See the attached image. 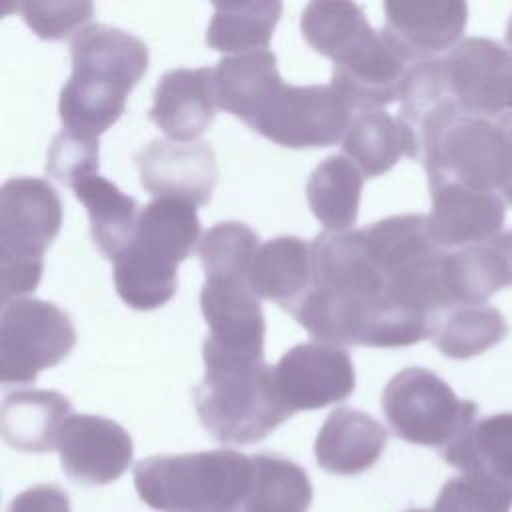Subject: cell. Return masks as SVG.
<instances>
[{
    "label": "cell",
    "instance_id": "d4e9b609",
    "mask_svg": "<svg viewBox=\"0 0 512 512\" xmlns=\"http://www.w3.org/2000/svg\"><path fill=\"white\" fill-rule=\"evenodd\" d=\"M74 196L86 206L94 244L106 258L114 260L134 234L140 214L136 200L98 174L80 182Z\"/></svg>",
    "mask_w": 512,
    "mask_h": 512
},
{
    "label": "cell",
    "instance_id": "83f0119b",
    "mask_svg": "<svg viewBox=\"0 0 512 512\" xmlns=\"http://www.w3.org/2000/svg\"><path fill=\"white\" fill-rule=\"evenodd\" d=\"M442 284L448 308L484 304L506 286L502 264L488 244L468 246L442 256Z\"/></svg>",
    "mask_w": 512,
    "mask_h": 512
},
{
    "label": "cell",
    "instance_id": "d590c367",
    "mask_svg": "<svg viewBox=\"0 0 512 512\" xmlns=\"http://www.w3.org/2000/svg\"><path fill=\"white\" fill-rule=\"evenodd\" d=\"M506 42L512 48V18L508 20V26H506Z\"/></svg>",
    "mask_w": 512,
    "mask_h": 512
},
{
    "label": "cell",
    "instance_id": "52a82bcc",
    "mask_svg": "<svg viewBox=\"0 0 512 512\" xmlns=\"http://www.w3.org/2000/svg\"><path fill=\"white\" fill-rule=\"evenodd\" d=\"M382 404L398 434L420 444H454L476 416L474 402L460 400L442 378L416 366L392 376Z\"/></svg>",
    "mask_w": 512,
    "mask_h": 512
},
{
    "label": "cell",
    "instance_id": "9c48e42d",
    "mask_svg": "<svg viewBox=\"0 0 512 512\" xmlns=\"http://www.w3.org/2000/svg\"><path fill=\"white\" fill-rule=\"evenodd\" d=\"M442 66L462 114L494 118L512 110V50L488 38H466L442 58Z\"/></svg>",
    "mask_w": 512,
    "mask_h": 512
},
{
    "label": "cell",
    "instance_id": "cb8c5ba5",
    "mask_svg": "<svg viewBox=\"0 0 512 512\" xmlns=\"http://www.w3.org/2000/svg\"><path fill=\"white\" fill-rule=\"evenodd\" d=\"M282 14V2H216L206 30V42L218 52L248 54L268 50Z\"/></svg>",
    "mask_w": 512,
    "mask_h": 512
},
{
    "label": "cell",
    "instance_id": "2e32d148",
    "mask_svg": "<svg viewBox=\"0 0 512 512\" xmlns=\"http://www.w3.org/2000/svg\"><path fill=\"white\" fill-rule=\"evenodd\" d=\"M310 252L312 288L346 298L386 294L384 276L362 230H326L312 240Z\"/></svg>",
    "mask_w": 512,
    "mask_h": 512
},
{
    "label": "cell",
    "instance_id": "4316f807",
    "mask_svg": "<svg viewBox=\"0 0 512 512\" xmlns=\"http://www.w3.org/2000/svg\"><path fill=\"white\" fill-rule=\"evenodd\" d=\"M446 460L466 472L512 482V412L474 422L450 444Z\"/></svg>",
    "mask_w": 512,
    "mask_h": 512
},
{
    "label": "cell",
    "instance_id": "8d00e7d4",
    "mask_svg": "<svg viewBox=\"0 0 512 512\" xmlns=\"http://www.w3.org/2000/svg\"><path fill=\"white\" fill-rule=\"evenodd\" d=\"M506 128H508V134H510V138H512V120L508 122V126H506Z\"/></svg>",
    "mask_w": 512,
    "mask_h": 512
},
{
    "label": "cell",
    "instance_id": "4dcf8cb0",
    "mask_svg": "<svg viewBox=\"0 0 512 512\" xmlns=\"http://www.w3.org/2000/svg\"><path fill=\"white\" fill-rule=\"evenodd\" d=\"M444 512H510L512 482L486 474L468 472L446 484L442 494Z\"/></svg>",
    "mask_w": 512,
    "mask_h": 512
},
{
    "label": "cell",
    "instance_id": "484cf974",
    "mask_svg": "<svg viewBox=\"0 0 512 512\" xmlns=\"http://www.w3.org/2000/svg\"><path fill=\"white\" fill-rule=\"evenodd\" d=\"M508 334L506 318L488 304L456 306L432 318L430 340L448 358L464 360L486 352Z\"/></svg>",
    "mask_w": 512,
    "mask_h": 512
},
{
    "label": "cell",
    "instance_id": "5b68a950",
    "mask_svg": "<svg viewBox=\"0 0 512 512\" xmlns=\"http://www.w3.org/2000/svg\"><path fill=\"white\" fill-rule=\"evenodd\" d=\"M296 322L324 344L400 348L430 338L432 318L396 304L390 296L346 298L318 288L290 310Z\"/></svg>",
    "mask_w": 512,
    "mask_h": 512
},
{
    "label": "cell",
    "instance_id": "603a6c76",
    "mask_svg": "<svg viewBox=\"0 0 512 512\" xmlns=\"http://www.w3.org/2000/svg\"><path fill=\"white\" fill-rule=\"evenodd\" d=\"M364 174L344 156H328L308 178L306 198L312 214L332 232L356 224Z\"/></svg>",
    "mask_w": 512,
    "mask_h": 512
},
{
    "label": "cell",
    "instance_id": "1f68e13d",
    "mask_svg": "<svg viewBox=\"0 0 512 512\" xmlns=\"http://www.w3.org/2000/svg\"><path fill=\"white\" fill-rule=\"evenodd\" d=\"M46 172L70 186L72 190L98 174V138H82L62 130L54 136L48 156Z\"/></svg>",
    "mask_w": 512,
    "mask_h": 512
},
{
    "label": "cell",
    "instance_id": "4fadbf2b",
    "mask_svg": "<svg viewBox=\"0 0 512 512\" xmlns=\"http://www.w3.org/2000/svg\"><path fill=\"white\" fill-rule=\"evenodd\" d=\"M432 210L426 226L442 248H468L492 242L506 218L504 200L496 192L474 190L456 182L430 186Z\"/></svg>",
    "mask_w": 512,
    "mask_h": 512
},
{
    "label": "cell",
    "instance_id": "ba28073f",
    "mask_svg": "<svg viewBox=\"0 0 512 512\" xmlns=\"http://www.w3.org/2000/svg\"><path fill=\"white\" fill-rule=\"evenodd\" d=\"M350 110L332 84H282L250 128L286 148H322L344 138Z\"/></svg>",
    "mask_w": 512,
    "mask_h": 512
},
{
    "label": "cell",
    "instance_id": "ffe728a7",
    "mask_svg": "<svg viewBox=\"0 0 512 512\" xmlns=\"http://www.w3.org/2000/svg\"><path fill=\"white\" fill-rule=\"evenodd\" d=\"M248 286L258 298L272 300L288 312L312 288V252L298 236L264 242L250 266Z\"/></svg>",
    "mask_w": 512,
    "mask_h": 512
},
{
    "label": "cell",
    "instance_id": "9a60e30c",
    "mask_svg": "<svg viewBox=\"0 0 512 512\" xmlns=\"http://www.w3.org/2000/svg\"><path fill=\"white\" fill-rule=\"evenodd\" d=\"M72 78L130 94L148 68V46L134 34L90 24L70 40Z\"/></svg>",
    "mask_w": 512,
    "mask_h": 512
},
{
    "label": "cell",
    "instance_id": "6da1fadb",
    "mask_svg": "<svg viewBox=\"0 0 512 512\" xmlns=\"http://www.w3.org/2000/svg\"><path fill=\"white\" fill-rule=\"evenodd\" d=\"M200 236L196 206L154 198L138 214L128 246L114 258V286L126 306L154 310L176 292L178 264Z\"/></svg>",
    "mask_w": 512,
    "mask_h": 512
},
{
    "label": "cell",
    "instance_id": "d6a6232c",
    "mask_svg": "<svg viewBox=\"0 0 512 512\" xmlns=\"http://www.w3.org/2000/svg\"><path fill=\"white\" fill-rule=\"evenodd\" d=\"M16 10L42 40H62L78 34L94 14V4L80 2H18Z\"/></svg>",
    "mask_w": 512,
    "mask_h": 512
},
{
    "label": "cell",
    "instance_id": "836d02e7",
    "mask_svg": "<svg viewBox=\"0 0 512 512\" xmlns=\"http://www.w3.org/2000/svg\"><path fill=\"white\" fill-rule=\"evenodd\" d=\"M490 246L494 248L502 270H504V278H506V286H512V230L498 234Z\"/></svg>",
    "mask_w": 512,
    "mask_h": 512
},
{
    "label": "cell",
    "instance_id": "f1b7e54d",
    "mask_svg": "<svg viewBox=\"0 0 512 512\" xmlns=\"http://www.w3.org/2000/svg\"><path fill=\"white\" fill-rule=\"evenodd\" d=\"M258 248L256 232L244 222L228 220L212 226L198 244L206 280H248Z\"/></svg>",
    "mask_w": 512,
    "mask_h": 512
},
{
    "label": "cell",
    "instance_id": "e0dca14e",
    "mask_svg": "<svg viewBox=\"0 0 512 512\" xmlns=\"http://www.w3.org/2000/svg\"><path fill=\"white\" fill-rule=\"evenodd\" d=\"M414 64L386 36L378 38L356 58L334 64L332 86L346 98L350 108L360 112L382 110L400 98L406 76Z\"/></svg>",
    "mask_w": 512,
    "mask_h": 512
},
{
    "label": "cell",
    "instance_id": "5bb4252c",
    "mask_svg": "<svg viewBox=\"0 0 512 512\" xmlns=\"http://www.w3.org/2000/svg\"><path fill=\"white\" fill-rule=\"evenodd\" d=\"M386 36L412 62L436 60L452 50L468 20L462 0H388L384 2Z\"/></svg>",
    "mask_w": 512,
    "mask_h": 512
},
{
    "label": "cell",
    "instance_id": "f546056e",
    "mask_svg": "<svg viewBox=\"0 0 512 512\" xmlns=\"http://www.w3.org/2000/svg\"><path fill=\"white\" fill-rule=\"evenodd\" d=\"M68 410V400L52 390L10 394L4 402L6 430L20 440H42L48 428Z\"/></svg>",
    "mask_w": 512,
    "mask_h": 512
},
{
    "label": "cell",
    "instance_id": "3957f363",
    "mask_svg": "<svg viewBox=\"0 0 512 512\" xmlns=\"http://www.w3.org/2000/svg\"><path fill=\"white\" fill-rule=\"evenodd\" d=\"M62 226V202L42 178L14 176L0 190V298L32 292L44 272V250Z\"/></svg>",
    "mask_w": 512,
    "mask_h": 512
},
{
    "label": "cell",
    "instance_id": "ac0fdd59",
    "mask_svg": "<svg viewBox=\"0 0 512 512\" xmlns=\"http://www.w3.org/2000/svg\"><path fill=\"white\" fill-rule=\"evenodd\" d=\"M212 68L168 70L154 90L150 120L174 142H196L214 120Z\"/></svg>",
    "mask_w": 512,
    "mask_h": 512
},
{
    "label": "cell",
    "instance_id": "d6986e66",
    "mask_svg": "<svg viewBox=\"0 0 512 512\" xmlns=\"http://www.w3.org/2000/svg\"><path fill=\"white\" fill-rule=\"evenodd\" d=\"M276 54L258 50L218 60L212 68L216 106L252 126L270 98L282 88Z\"/></svg>",
    "mask_w": 512,
    "mask_h": 512
},
{
    "label": "cell",
    "instance_id": "8fae6325",
    "mask_svg": "<svg viewBox=\"0 0 512 512\" xmlns=\"http://www.w3.org/2000/svg\"><path fill=\"white\" fill-rule=\"evenodd\" d=\"M200 308L210 328L202 352L264 360V314L248 280H206Z\"/></svg>",
    "mask_w": 512,
    "mask_h": 512
},
{
    "label": "cell",
    "instance_id": "30bf717a",
    "mask_svg": "<svg viewBox=\"0 0 512 512\" xmlns=\"http://www.w3.org/2000/svg\"><path fill=\"white\" fill-rule=\"evenodd\" d=\"M272 370L278 396L290 412L344 400L354 390L356 374L348 352L324 342L296 344Z\"/></svg>",
    "mask_w": 512,
    "mask_h": 512
},
{
    "label": "cell",
    "instance_id": "7402d4cb",
    "mask_svg": "<svg viewBox=\"0 0 512 512\" xmlns=\"http://www.w3.org/2000/svg\"><path fill=\"white\" fill-rule=\"evenodd\" d=\"M342 150L368 178L388 172L402 156L416 158L412 132L400 118L384 110L354 114L342 138Z\"/></svg>",
    "mask_w": 512,
    "mask_h": 512
},
{
    "label": "cell",
    "instance_id": "7a4b0ae2",
    "mask_svg": "<svg viewBox=\"0 0 512 512\" xmlns=\"http://www.w3.org/2000/svg\"><path fill=\"white\" fill-rule=\"evenodd\" d=\"M418 158L424 162L430 186L456 182L482 192H502L512 178L508 128L492 118L462 114L454 102L422 130Z\"/></svg>",
    "mask_w": 512,
    "mask_h": 512
},
{
    "label": "cell",
    "instance_id": "44dd1931",
    "mask_svg": "<svg viewBox=\"0 0 512 512\" xmlns=\"http://www.w3.org/2000/svg\"><path fill=\"white\" fill-rule=\"evenodd\" d=\"M300 30L314 52L342 64L366 50L378 36L362 6L340 0L310 2L302 10Z\"/></svg>",
    "mask_w": 512,
    "mask_h": 512
},
{
    "label": "cell",
    "instance_id": "e575fe53",
    "mask_svg": "<svg viewBox=\"0 0 512 512\" xmlns=\"http://www.w3.org/2000/svg\"><path fill=\"white\" fill-rule=\"evenodd\" d=\"M502 192H504V196H506V200H508V202H510V204H512V178H510V180H508V184H506V186H504V190H502Z\"/></svg>",
    "mask_w": 512,
    "mask_h": 512
},
{
    "label": "cell",
    "instance_id": "8992f818",
    "mask_svg": "<svg viewBox=\"0 0 512 512\" xmlns=\"http://www.w3.org/2000/svg\"><path fill=\"white\" fill-rule=\"evenodd\" d=\"M76 344L70 316L52 302L16 298L0 316V380L26 384L60 364Z\"/></svg>",
    "mask_w": 512,
    "mask_h": 512
},
{
    "label": "cell",
    "instance_id": "277c9868",
    "mask_svg": "<svg viewBox=\"0 0 512 512\" xmlns=\"http://www.w3.org/2000/svg\"><path fill=\"white\" fill-rule=\"evenodd\" d=\"M206 374L198 384L196 408L204 424L230 440H252L290 410L278 396L274 370L264 360L202 352Z\"/></svg>",
    "mask_w": 512,
    "mask_h": 512
},
{
    "label": "cell",
    "instance_id": "7c38bea8",
    "mask_svg": "<svg viewBox=\"0 0 512 512\" xmlns=\"http://www.w3.org/2000/svg\"><path fill=\"white\" fill-rule=\"evenodd\" d=\"M140 184L156 198H176L204 206L218 180L214 150L202 142L152 140L134 156Z\"/></svg>",
    "mask_w": 512,
    "mask_h": 512
}]
</instances>
